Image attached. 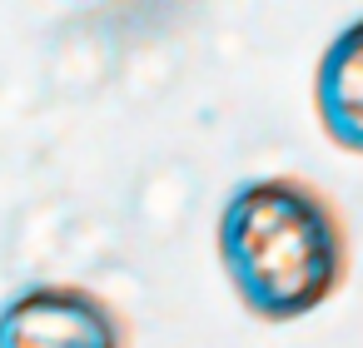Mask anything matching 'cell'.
Returning <instances> with one entry per match:
<instances>
[{"label":"cell","mask_w":363,"mask_h":348,"mask_svg":"<svg viewBox=\"0 0 363 348\" xmlns=\"http://www.w3.org/2000/svg\"><path fill=\"white\" fill-rule=\"evenodd\" d=\"M313 110H318L323 135L338 150L363 155V21L343 26L328 40V50L318 55Z\"/></svg>","instance_id":"cell-3"},{"label":"cell","mask_w":363,"mask_h":348,"mask_svg":"<svg viewBox=\"0 0 363 348\" xmlns=\"http://www.w3.org/2000/svg\"><path fill=\"white\" fill-rule=\"evenodd\" d=\"M0 348H130V328L85 284H30L0 303Z\"/></svg>","instance_id":"cell-2"},{"label":"cell","mask_w":363,"mask_h":348,"mask_svg":"<svg viewBox=\"0 0 363 348\" xmlns=\"http://www.w3.org/2000/svg\"><path fill=\"white\" fill-rule=\"evenodd\" d=\"M219 264L254 318L294 323L343 284L348 234L323 189L294 174H264L224 199Z\"/></svg>","instance_id":"cell-1"}]
</instances>
